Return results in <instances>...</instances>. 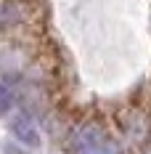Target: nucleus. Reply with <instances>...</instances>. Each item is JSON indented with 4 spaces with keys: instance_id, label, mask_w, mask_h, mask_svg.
I'll return each mask as SVG.
<instances>
[{
    "instance_id": "obj_2",
    "label": "nucleus",
    "mask_w": 151,
    "mask_h": 154,
    "mask_svg": "<svg viewBox=\"0 0 151 154\" xmlns=\"http://www.w3.org/2000/svg\"><path fill=\"white\" fill-rule=\"evenodd\" d=\"M11 130H14V136L21 141V143H27V146H40V133H37L35 122H32L27 114H19V117H14Z\"/></svg>"
},
{
    "instance_id": "obj_1",
    "label": "nucleus",
    "mask_w": 151,
    "mask_h": 154,
    "mask_svg": "<svg viewBox=\"0 0 151 154\" xmlns=\"http://www.w3.org/2000/svg\"><path fill=\"white\" fill-rule=\"evenodd\" d=\"M74 154H119V149L106 141V136L95 128V125H88L85 130H80L74 143Z\"/></svg>"
},
{
    "instance_id": "obj_3",
    "label": "nucleus",
    "mask_w": 151,
    "mask_h": 154,
    "mask_svg": "<svg viewBox=\"0 0 151 154\" xmlns=\"http://www.w3.org/2000/svg\"><path fill=\"white\" fill-rule=\"evenodd\" d=\"M11 106H14V93L8 91L5 85H0V114H5Z\"/></svg>"
}]
</instances>
